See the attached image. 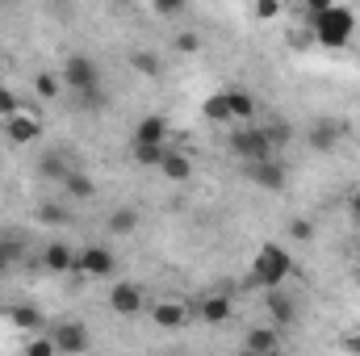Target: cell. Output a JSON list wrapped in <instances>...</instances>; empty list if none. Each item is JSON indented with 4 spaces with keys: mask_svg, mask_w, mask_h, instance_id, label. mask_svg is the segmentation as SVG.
<instances>
[{
    "mask_svg": "<svg viewBox=\"0 0 360 356\" xmlns=\"http://www.w3.org/2000/svg\"><path fill=\"white\" fill-rule=\"evenodd\" d=\"M310 30H314V42H319V46L340 51V46H348V38H352V30H356V17H352V8H344V4H331V8H323V13H310Z\"/></svg>",
    "mask_w": 360,
    "mask_h": 356,
    "instance_id": "1",
    "label": "cell"
},
{
    "mask_svg": "<svg viewBox=\"0 0 360 356\" xmlns=\"http://www.w3.org/2000/svg\"><path fill=\"white\" fill-rule=\"evenodd\" d=\"M289 272H293V256H289L281 243H264V248L256 252V265H252V276H248V285L272 289V285H281Z\"/></svg>",
    "mask_w": 360,
    "mask_h": 356,
    "instance_id": "2",
    "label": "cell"
},
{
    "mask_svg": "<svg viewBox=\"0 0 360 356\" xmlns=\"http://www.w3.org/2000/svg\"><path fill=\"white\" fill-rule=\"evenodd\" d=\"M231 151L243 160V164H252V160H272L276 151H272L269 134L260 130V126H252V122H239V130L231 134Z\"/></svg>",
    "mask_w": 360,
    "mask_h": 356,
    "instance_id": "3",
    "label": "cell"
},
{
    "mask_svg": "<svg viewBox=\"0 0 360 356\" xmlns=\"http://www.w3.org/2000/svg\"><path fill=\"white\" fill-rule=\"evenodd\" d=\"M243 177L252 180V184H260L264 193H281L285 180H289V172H285V164L272 155V160H252V164H243Z\"/></svg>",
    "mask_w": 360,
    "mask_h": 356,
    "instance_id": "4",
    "label": "cell"
},
{
    "mask_svg": "<svg viewBox=\"0 0 360 356\" xmlns=\"http://www.w3.org/2000/svg\"><path fill=\"white\" fill-rule=\"evenodd\" d=\"M63 84L76 92V96L101 89V84H96V68H92L89 55H68V63H63Z\"/></svg>",
    "mask_w": 360,
    "mask_h": 356,
    "instance_id": "5",
    "label": "cell"
},
{
    "mask_svg": "<svg viewBox=\"0 0 360 356\" xmlns=\"http://www.w3.org/2000/svg\"><path fill=\"white\" fill-rule=\"evenodd\" d=\"M68 272H76V276H109L113 272V252L109 248H84V252H76V260Z\"/></svg>",
    "mask_w": 360,
    "mask_h": 356,
    "instance_id": "6",
    "label": "cell"
},
{
    "mask_svg": "<svg viewBox=\"0 0 360 356\" xmlns=\"http://www.w3.org/2000/svg\"><path fill=\"white\" fill-rule=\"evenodd\" d=\"M4 134H8V143L13 147H25V143H38V134H42V126H38V117L34 113H8L4 117Z\"/></svg>",
    "mask_w": 360,
    "mask_h": 356,
    "instance_id": "7",
    "label": "cell"
},
{
    "mask_svg": "<svg viewBox=\"0 0 360 356\" xmlns=\"http://www.w3.org/2000/svg\"><path fill=\"white\" fill-rule=\"evenodd\" d=\"M344 134H348V122H340V117H319V122L310 126V147H314V151H331Z\"/></svg>",
    "mask_w": 360,
    "mask_h": 356,
    "instance_id": "8",
    "label": "cell"
},
{
    "mask_svg": "<svg viewBox=\"0 0 360 356\" xmlns=\"http://www.w3.org/2000/svg\"><path fill=\"white\" fill-rule=\"evenodd\" d=\"M109 306H113V314H139L143 310V289L134 281H117L109 289Z\"/></svg>",
    "mask_w": 360,
    "mask_h": 356,
    "instance_id": "9",
    "label": "cell"
},
{
    "mask_svg": "<svg viewBox=\"0 0 360 356\" xmlns=\"http://www.w3.org/2000/svg\"><path fill=\"white\" fill-rule=\"evenodd\" d=\"M55 348L59 352H84L89 348V331L80 323H59L55 327Z\"/></svg>",
    "mask_w": 360,
    "mask_h": 356,
    "instance_id": "10",
    "label": "cell"
},
{
    "mask_svg": "<svg viewBox=\"0 0 360 356\" xmlns=\"http://www.w3.org/2000/svg\"><path fill=\"white\" fill-rule=\"evenodd\" d=\"M184 319H188V310H184L180 302H155V306H151V323H155V327H164V331L184 327Z\"/></svg>",
    "mask_w": 360,
    "mask_h": 356,
    "instance_id": "11",
    "label": "cell"
},
{
    "mask_svg": "<svg viewBox=\"0 0 360 356\" xmlns=\"http://www.w3.org/2000/svg\"><path fill=\"white\" fill-rule=\"evenodd\" d=\"M269 310H272L276 323H293V319H297V306H293V298H289L281 285H272L269 289Z\"/></svg>",
    "mask_w": 360,
    "mask_h": 356,
    "instance_id": "12",
    "label": "cell"
},
{
    "mask_svg": "<svg viewBox=\"0 0 360 356\" xmlns=\"http://www.w3.org/2000/svg\"><path fill=\"white\" fill-rule=\"evenodd\" d=\"M164 139H168V122H164L160 113L143 117V122H139V130H134V143H164Z\"/></svg>",
    "mask_w": 360,
    "mask_h": 356,
    "instance_id": "13",
    "label": "cell"
},
{
    "mask_svg": "<svg viewBox=\"0 0 360 356\" xmlns=\"http://www.w3.org/2000/svg\"><path fill=\"white\" fill-rule=\"evenodd\" d=\"M201 319L214 323V327L226 323V319H231V298H226V293H210V298L201 302Z\"/></svg>",
    "mask_w": 360,
    "mask_h": 356,
    "instance_id": "14",
    "label": "cell"
},
{
    "mask_svg": "<svg viewBox=\"0 0 360 356\" xmlns=\"http://www.w3.org/2000/svg\"><path fill=\"white\" fill-rule=\"evenodd\" d=\"M160 172L172 180V184H184V180L193 177V164H188V155H180V151H168V155H164V164H160Z\"/></svg>",
    "mask_w": 360,
    "mask_h": 356,
    "instance_id": "15",
    "label": "cell"
},
{
    "mask_svg": "<svg viewBox=\"0 0 360 356\" xmlns=\"http://www.w3.org/2000/svg\"><path fill=\"white\" fill-rule=\"evenodd\" d=\"M226 101H231V117H235V122H252V117H256V101H252V92L226 89Z\"/></svg>",
    "mask_w": 360,
    "mask_h": 356,
    "instance_id": "16",
    "label": "cell"
},
{
    "mask_svg": "<svg viewBox=\"0 0 360 356\" xmlns=\"http://www.w3.org/2000/svg\"><path fill=\"white\" fill-rule=\"evenodd\" d=\"M72 260H76V252L68 243H46V252H42V265L51 268V272H68Z\"/></svg>",
    "mask_w": 360,
    "mask_h": 356,
    "instance_id": "17",
    "label": "cell"
},
{
    "mask_svg": "<svg viewBox=\"0 0 360 356\" xmlns=\"http://www.w3.org/2000/svg\"><path fill=\"white\" fill-rule=\"evenodd\" d=\"M243 348H248V352H276V348H281V336H276L272 327H256V331H248Z\"/></svg>",
    "mask_w": 360,
    "mask_h": 356,
    "instance_id": "18",
    "label": "cell"
},
{
    "mask_svg": "<svg viewBox=\"0 0 360 356\" xmlns=\"http://www.w3.org/2000/svg\"><path fill=\"white\" fill-rule=\"evenodd\" d=\"M205 117H210V122H218V126H231V122H235V117H231V101H226V89L214 92V96L205 101Z\"/></svg>",
    "mask_w": 360,
    "mask_h": 356,
    "instance_id": "19",
    "label": "cell"
},
{
    "mask_svg": "<svg viewBox=\"0 0 360 356\" xmlns=\"http://www.w3.org/2000/svg\"><path fill=\"white\" fill-rule=\"evenodd\" d=\"M164 155H168V147H164V143H134V160H139L143 168H160V164H164Z\"/></svg>",
    "mask_w": 360,
    "mask_h": 356,
    "instance_id": "20",
    "label": "cell"
},
{
    "mask_svg": "<svg viewBox=\"0 0 360 356\" xmlns=\"http://www.w3.org/2000/svg\"><path fill=\"white\" fill-rule=\"evenodd\" d=\"M113 235H130L134 227H139V210H130V205H122V210H113L109 214V222H105Z\"/></svg>",
    "mask_w": 360,
    "mask_h": 356,
    "instance_id": "21",
    "label": "cell"
},
{
    "mask_svg": "<svg viewBox=\"0 0 360 356\" xmlns=\"http://www.w3.org/2000/svg\"><path fill=\"white\" fill-rule=\"evenodd\" d=\"M63 89H68V84H63V76H55V72H38V76H34V92H38L42 101H55Z\"/></svg>",
    "mask_w": 360,
    "mask_h": 356,
    "instance_id": "22",
    "label": "cell"
},
{
    "mask_svg": "<svg viewBox=\"0 0 360 356\" xmlns=\"http://www.w3.org/2000/svg\"><path fill=\"white\" fill-rule=\"evenodd\" d=\"M63 184H68V197H80V201L96 197V184H92V177H84V172H68Z\"/></svg>",
    "mask_w": 360,
    "mask_h": 356,
    "instance_id": "23",
    "label": "cell"
},
{
    "mask_svg": "<svg viewBox=\"0 0 360 356\" xmlns=\"http://www.w3.org/2000/svg\"><path fill=\"white\" fill-rule=\"evenodd\" d=\"M130 68H134L139 76H160V72H164L160 55H151V51H134V55H130Z\"/></svg>",
    "mask_w": 360,
    "mask_h": 356,
    "instance_id": "24",
    "label": "cell"
},
{
    "mask_svg": "<svg viewBox=\"0 0 360 356\" xmlns=\"http://www.w3.org/2000/svg\"><path fill=\"white\" fill-rule=\"evenodd\" d=\"M4 319H8V323H13V327H25V331H30V327H38V323H42V314H38V310H34V306H8V314H4Z\"/></svg>",
    "mask_w": 360,
    "mask_h": 356,
    "instance_id": "25",
    "label": "cell"
},
{
    "mask_svg": "<svg viewBox=\"0 0 360 356\" xmlns=\"http://www.w3.org/2000/svg\"><path fill=\"white\" fill-rule=\"evenodd\" d=\"M260 130L269 134L272 151H281V147H285V143L293 139V126H289V122H281V117H276V122H269V126H260Z\"/></svg>",
    "mask_w": 360,
    "mask_h": 356,
    "instance_id": "26",
    "label": "cell"
},
{
    "mask_svg": "<svg viewBox=\"0 0 360 356\" xmlns=\"http://www.w3.org/2000/svg\"><path fill=\"white\" fill-rule=\"evenodd\" d=\"M42 177H51V180H63V177H68V168H63V160H59V155H42Z\"/></svg>",
    "mask_w": 360,
    "mask_h": 356,
    "instance_id": "27",
    "label": "cell"
},
{
    "mask_svg": "<svg viewBox=\"0 0 360 356\" xmlns=\"http://www.w3.org/2000/svg\"><path fill=\"white\" fill-rule=\"evenodd\" d=\"M289 235L302 239V243H310V239H314V227H310L306 218H293V222H289Z\"/></svg>",
    "mask_w": 360,
    "mask_h": 356,
    "instance_id": "28",
    "label": "cell"
},
{
    "mask_svg": "<svg viewBox=\"0 0 360 356\" xmlns=\"http://www.w3.org/2000/svg\"><path fill=\"white\" fill-rule=\"evenodd\" d=\"M17 109H21L17 92H13V89H0V117H8V113H17Z\"/></svg>",
    "mask_w": 360,
    "mask_h": 356,
    "instance_id": "29",
    "label": "cell"
},
{
    "mask_svg": "<svg viewBox=\"0 0 360 356\" xmlns=\"http://www.w3.org/2000/svg\"><path fill=\"white\" fill-rule=\"evenodd\" d=\"M38 214H42L46 222H55V227H59V222H68V210H63V205H55V201H46Z\"/></svg>",
    "mask_w": 360,
    "mask_h": 356,
    "instance_id": "30",
    "label": "cell"
},
{
    "mask_svg": "<svg viewBox=\"0 0 360 356\" xmlns=\"http://www.w3.org/2000/svg\"><path fill=\"white\" fill-rule=\"evenodd\" d=\"M276 13H281V0H256V17L260 21H272Z\"/></svg>",
    "mask_w": 360,
    "mask_h": 356,
    "instance_id": "31",
    "label": "cell"
},
{
    "mask_svg": "<svg viewBox=\"0 0 360 356\" xmlns=\"http://www.w3.org/2000/svg\"><path fill=\"white\" fill-rule=\"evenodd\" d=\"M197 46H201V42H197L193 34H176V51L180 55H197Z\"/></svg>",
    "mask_w": 360,
    "mask_h": 356,
    "instance_id": "32",
    "label": "cell"
},
{
    "mask_svg": "<svg viewBox=\"0 0 360 356\" xmlns=\"http://www.w3.org/2000/svg\"><path fill=\"white\" fill-rule=\"evenodd\" d=\"M30 352H34V356H51V352H59V348H55V336H46V340H34V344H30Z\"/></svg>",
    "mask_w": 360,
    "mask_h": 356,
    "instance_id": "33",
    "label": "cell"
},
{
    "mask_svg": "<svg viewBox=\"0 0 360 356\" xmlns=\"http://www.w3.org/2000/svg\"><path fill=\"white\" fill-rule=\"evenodd\" d=\"M184 0H155V13H180Z\"/></svg>",
    "mask_w": 360,
    "mask_h": 356,
    "instance_id": "34",
    "label": "cell"
},
{
    "mask_svg": "<svg viewBox=\"0 0 360 356\" xmlns=\"http://www.w3.org/2000/svg\"><path fill=\"white\" fill-rule=\"evenodd\" d=\"M0 256H4V265H8V260H17V256H21V248H17V243H4V248H0Z\"/></svg>",
    "mask_w": 360,
    "mask_h": 356,
    "instance_id": "35",
    "label": "cell"
},
{
    "mask_svg": "<svg viewBox=\"0 0 360 356\" xmlns=\"http://www.w3.org/2000/svg\"><path fill=\"white\" fill-rule=\"evenodd\" d=\"M331 4H335V0H306L310 13H323V8H331Z\"/></svg>",
    "mask_w": 360,
    "mask_h": 356,
    "instance_id": "36",
    "label": "cell"
},
{
    "mask_svg": "<svg viewBox=\"0 0 360 356\" xmlns=\"http://www.w3.org/2000/svg\"><path fill=\"white\" fill-rule=\"evenodd\" d=\"M348 210H352V218H356V222H360V189H356V193H352V201H348Z\"/></svg>",
    "mask_w": 360,
    "mask_h": 356,
    "instance_id": "37",
    "label": "cell"
},
{
    "mask_svg": "<svg viewBox=\"0 0 360 356\" xmlns=\"http://www.w3.org/2000/svg\"><path fill=\"white\" fill-rule=\"evenodd\" d=\"M344 348H348V352H360V331H356V336H348V340H344Z\"/></svg>",
    "mask_w": 360,
    "mask_h": 356,
    "instance_id": "38",
    "label": "cell"
},
{
    "mask_svg": "<svg viewBox=\"0 0 360 356\" xmlns=\"http://www.w3.org/2000/svg\"><path fill=\"white\" fill-rule=\"evenodd\" d=\"M4 314H8V306H0V319H4Z\"/></svg>",
    "mask_w": 360,
    "mask_h": 356,
    "instance_id": "39",
    "label": "cell"
},
{
    "mask_svg": "<svg viewBox=\"0 0 360 356\" xmlns=\"http://www.w3.org/2000/svg\"><path fill=\"white\" fill-rule=\"evenodd\" d=\"M356 285H360V272H356Z\"/></svg>",
    "mask_w": 360,
    "mask_h": 356,
    "instance_id": "40",
    "label": "cell"
},
{
    "mask_svg": "<svg viewBox=\"0 0 360 356\" xmlns=\"http://www.w3.org/2000/svg\"><path fill=\"white\" fill-rule=\"evenodd\" d=\"M0 265H4V256H0Z\"/></svg>",
    "mask_w": 360,
    "mask_h": 356,
    "instance_id": "41",
    "label": "cell"
}]
</instances>
